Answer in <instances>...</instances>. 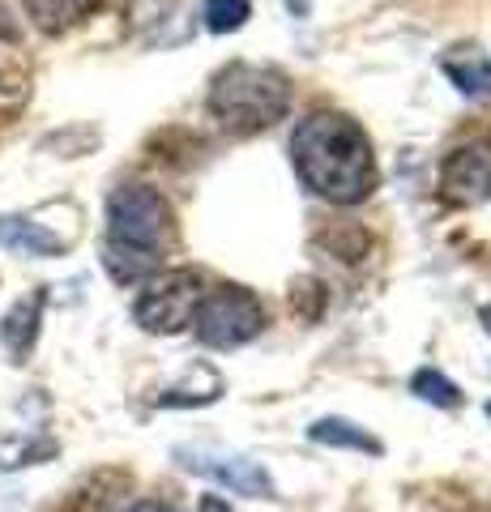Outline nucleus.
<instances>
[{
    "instance_id": "nucleus-1",
    "label": "nucleus",
    "mask_w": 491,
    "mask_h": 512,
    "mask_svg": "<svg viewBox=\"0 0 491 512\" xmlns=\"http://www.w3.org/2000/svg\"><path fill=\"white\" fill-rule=\"evenodd\" d=\"M291 163L316 197L334 205H359L380 180L368 133L342 111H312L291 133Z\"/></svg>"
},
{
    "instance_id": "nucleus-13",
    "label": "nucleus",
    "mask_w": 491,
    "mask_h": 512,
    "mask_svg": "<svg viewBox=\"0 0 491 512\" xmlns=\"http://www.w3.org/2000/svg\"><path fill=\"white\" fill-rule=\"evenodd\" d=\"M56 457V440L43 436H0V470H22Z\"/></svg>"
},
{
    "instance_id": "nucleus-20",
    "label": "nucleus",
    "mask_w": 491,
    "mask_h": 512,
    "mask_svg": "<svg viewBox=\"0 0 491 512\" xmlns=\"http://www.w3.org/2000/svg\"><path fill=\"white\" fill-rule=\"evenodd\" d=\"M483 320H487V333H491V312H483Z\"/></svg>"
},
{
    "instance_id": "nucleus-2",
    "label": "nucleus",
    "mask_w": 491,
    "mask_h": 512,
    "mask_svg": "<svg viewBox=\"0 0 491 512\" xmlns=\"http://www.w3.org/2000/svg\"><path fill=\"white\" fill-rule=\"evenodd\" d=\"M176 239V218L171 205L146 184H120L107 197V244L103 265L116 282H141L154 278L163 256Z\"/></svg>"
},
{
    "instance_id": "nucleus-3",
    "label": "nucleus",
    "mask_w": 491,
    "mask_h": 512,
    "mask_svg": "<svg viewBox=\"0 0 491 512\" xmlns=\"http://www.w3.org/2000/svg\"><path fill=\"white\" fill-rule=\"evenodd\" d=\"M205 103H210V116L223 124L227 133L248 137V133H261V128H274L278 120H287L291 82L278 69L235 60L214 73L210 99Z\"/></svg>"
},
{
    "instance_id": "nucleus-5",
    "label": "nucleus",
    "mask_w": 491,
    "mask_h": 512,
    "mask_svg": "<svg viewBox=\"0 0 491 512\" xmlns=\"http://www.w3.org/2000/svg\"><path fill=\"white\" fill-rule=\"evenodd\" d=\"M197 338L214 350H231L252 342L265 329V308L261 299L244 291V286H218V291L201 295V308L193 316Z\"/></svg>"
},
{
    "instance_id": "nucleus-16",
    "label": "nucleus",
    "mask_w": 491,
    "mask_h": 512,
    "mask_svg": "<svg viewBox=\"0 0 491 512\" xmlns=\"http://www.w3.org/2000/svg\"><path fill=\"white\" fill-rule=\"evenodd\" d=\"M26 73L9 56H0V111H13L26 103Z\"/></svg>"
},
{
    "instance_id": "nucleus-6",
    "label": "nucleus",
    "mask_w": 491,
    "mask_h": 512,
    "mask_svg": "<svg viewBox=\"0 0 491 512\" xmlns=\"http://www.w3.org/2000/svg\"><path fill=\"white\" fill-rule=\"evenodd\" d=\"M176 461L184 470L214 478L218 487H227L235 495H252V500H257V495H261V500H274V495H278L269 470L261 466V461L244 457V453H227V448H210V444H180Z\"/></svg>"
},
{
    "instance_id": "nucleus-8",
    "label": "nucleus",
    "mask_w": 491,
    "mask_h": 512,
    "mask_svg": "<svg viewBox=\"0 0 491 512\" xmlns=\"http://www.w3.org/2000/svg\"><path fill=\"white\" fill-rule=\"evenodd\" d=\"M77 231H56L35 214H5L0 218V248L26 252V256H65L73 248Z\"/></svg>"
},
{
    "instance_id": "nucleus-15",
    "label": "nucleus",
    "mask_w": 491,
    "mask_h": 512,
    "mask_svg": "<svg viewBox=\"0 0 491 512\" xmlns=\"http://www.w3.org/2000/svg\"><path fill=\"white\" fill-rule=\"evenodd\" d=\"M410 389H415V397H423V402H432V406H445L453 410L462 397H457V384L449 376H440L432 372V367H423V372H415V380H410Z\"/></svg>"
},
{
    "instance_id": "nucleus-7",
    "label": "nucleus",
    "mask_w": 491,
    "mask_h": 512,
    "mask_svg": "<svg viewBox=\"0 0 491 512\" xmlns=\"http://www.w3.org/2000/svg\"><path fill=\"white\" fill-rule=\"evenodd\" d=\"M440 197L453 205L491 201V141H466L440 163Z\"/></svg>"
},
{
    "instance_id": "nucleus-4",
    "label": "nucleus",
    "mask_w": 491,
    "mask_h": 512,
    "mask_svg": "<svg viewBox=\"0 0 491 512\" xmlns=\"http://www.w3.org/2000/svg\"><path fill=\"white\" fill-rule=\"evenodd\" d=\"M201 274L193 269H158L154 278H146L141 295L133 299V320L146 333H184L193 325V316L201 308Z\"/></svg>"
},
{
    "instance_id": "nucleus-9",
    "label": "nucleus",
    "mask_w": 491,
    "mask_h": 512,
    "mask_svg": "<svg viewBox=\"0 0 491 512\" xmlns=\"http://www.w3.org/2000/svg\"><path fill=\"white\" fill-rule=\"evenodd\" d=\"M43 303H47V295L35 291V295H26L22 303H13V308L5 312V320H0V342H5V350H9L13 363H26L30 350H35V342H39V320H43Z\"/></svg>"
},
{
    "instance_id": "nucleus-11",
    "label": "nucleus",
    "mask_w": 491,
    "mask_h": 512,
    "mask_svg": "<svg viewBox=\"0 0 491 512\" xmlns=\"http://www.w3.org/2000/svg\"><path fill=\"white\" fill-rule=\"evenodd\" d=\"M308 436H312L316 444H329V448H359V453H372V457L385 453V444H380L376 436H368L363 427L346 423V419H316V423L308 427Z\"/></svg>"
},
{
    "instance_id": "nucleus-10",
    "label": "nucleus",
    "mask_w": 491,
    "mask_h": 512,
    "mask_svg": "<svg viewBox=\"0 0 491 512\" xmlns=\"http://www.w3.org/2000/svg\"><path fill=\"white\" fill-rule=\"evenodd\" d=\"M22 5H26V18L43 35H65V30L82 26L90 13H99L103 0H22Z\"/></svg>"
},
{
    "instance_id": "nucleus-12",
    "label": "nucleus",
    "mask_w": 491,
    "mask_h": 512,
    "mask_svg": "<svg viewBox=\"0 0 491 512\" xmlns=\"http://www.w3.org/2000/svg\"><path fill=\"white\" fill-rule=\"evenodd\" d=\"M445 73L453 77V86L470 94V99H483L491 94V60L479 52H466V56H445Z\"/></svg>"
},
{
    "instance_id": "nucleus-14",
    "label": "nucleus",
    "mask_w": 491,
    "mask_h": 512,
    "mask_svg": "<svg viewBox=\"0 0 491 512\" xmlns=\"http://www.w3.org/2000/svg\"><path fill=\"white\" fill-rule=\"evenodd\" d=\"M252 18V0H205V26L214 35H231Z\"/></svg>"
},
{
    "instance_id": "nucleus-19",
    "label": "nucleus",
    "mask_w": 491,
    "mask_h": 512,
    "mask_svg": "<svg viewBox=\"0 0 491 512\" xmlns=\"http://www.w3.org/2000/svg\"><path fill=\"white\" fill-rule=\"evenodd\" d=\"M197 512H231V508H227V500H218V495H201Z\"/></svg>"
},
{
    "instance_id": "nucleus-18",
    "label": "nucleus",
    "mask_w": 491,
    "mask_h": 512,
    "mask_svg": "<svg viewBox=\"0 0 491 512\" xmlns=\"http://www.w3.org/2000/svg\"><path fill=\"white\" fill-rule=\"evenodd\" d=\"M124 512H176V508H171V504H163V500H141V504L124 508Z\"/></svg>"
},
{
    "instance_id": "nucleus-17",
    "label": "nucleus",
    "mask_w": 491,
    "mask_h": 512,
    "mask_svg": "<svg viewBox=\"0 0 491 512\" xmlns=\"http://www.w3.org/2000/svg\"><path fill=\"white\" fill-rule=\"evenodd\" d=\"M0 39L18 43V26H13V22H9V9H5V0H0Z\"/></svg>"
},
{
    "instance_id": "nucleus-21",
    "label": "nucleus",
    "mask_w": 491,
    "mask_h": 512,
    "mask_svg": "<svg viewBox=\"0 0 491 512\" xmlns=\"http://www.w3.org/2000/svg\"><path fill=\"white\" fill-rule=\"evenodd\" d=\"M487 414H491V402H487Z\"/></svg>"
}]
</instances>
